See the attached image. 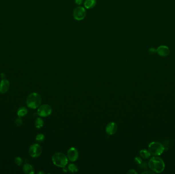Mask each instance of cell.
<instances>
[{
    "label": "cell",
    "instance_id": "cell-10",
    "mask_svg": "<svg viewBox=\"0 0 175 174\" xmlns=\"http://www.w3.org/2000/svg\"><path fill=\"white\" fill-rule=\"evenodd\" d=\"M170 48L166 46H160L156 49V53L161 57H166L169 55Z\"/></svg>",
    "mask_w": 175,
    "mask_h": 174
},
{
    "label": "cell",
    "instance_id": "cell-13",
    "mask_svg": "<svg viewBox=\"0 0 175 174\" xmlns=\"http://www.w3.org/2000/svg\"><path fill=\"white\" fill-rule=\"evenodd\" d=\"M96 4V0H85L84 6L87 9H91L94 7Z\"/></svg>",
    "mask_w": 175,
    "mask_h": 174
},
{
    "label": "cell",
    "instance_id": "cell-19",
    "mask_svg": "<svg viewBox=\"0 0 175 174\" xmlns=\"http://www.w3.org/2000/svg\"><path fill=\"white\" fill-rule=\"evenodd\" d=\"M15 162L16 165L18 166H19V165H22V163H23V160L21 157H15Z\"/></svg>",
    "mask_w": 175,
    "mask_h": 174
},
{
    "label": "cell",
    "instance_id": "cell-28",
    "mask_svg": "<svg viewBox=\"0 0 175 174\" xmlns=\"http://www.w3.org/2000/svg\"><path fill=\"white\" fill-rule=\"evenodd\" d=\"M38 174H44V173H43V172H39V173H38Z\"/></svg>",
    "mask_w": 175,
    "mask_h": 174
},
{
    "label": "cell",
    "instance_id": "cell-7",
    "mask_svg": "<svg viewBox=\"0 0 175 174\" xmlns=\"http://www.w3.org/2000/svg\"><path fill=\"white\" fill-rule=\"evenodd\" d=\"M42 153L41 147L37 143L32 145L29 149V154L32 158H37L41 155Z\"/></svg>",
    "mask_w": 175,
    "mask_h": 174
},
{
    "label": "cell",
    "instance_id": "cell-16",
    "mask_svg": "<svg viewBox=\"0 0 175 174\" xmlns=\"http://www.w3.org/2000/svg\"><path fill=\"white\" fill-rule=\"evenodd\" d=\"M35 126L37 128H41L44 126V120L41 118H37L35 121Z\"/></svg>",
    "mask_w": 175,
    "mask_h": 174
},
{
    "label": "cell",
    "instance_id": "cell-9",
    "mask_svg": "<svg viewBox=\"0 0 175 174\" xmlns=\"http://www.w3.org/2000/svg\"><path fill=\"white\" fill-rule=\"evenodd\" d=\"M117 129L118 127L116 123L115 122H110L107 124L106 128V131L108 135H113L116 133Z\"/></svg>",
    "mask_w": 175,
    "mask_h": 174
},
{
    "label": "cell",
    "instance_id": "cell-2",
    "mask_svg": "<svg viewBox=\"0 0 175 174\" xmlns=\"http://www.w3.org/2000/svg\"><path fill=\"white\" fill-rule=\"evenodd\" d=\"M41 96L37 92L31 93L27 97L26 104L30 108L36 109L41 105Z\"/></svg>",
    "mask_w": 175,
    "mask_h": 174
},
{
    "label": "cell",
    "instance_id": "cell-11",
    "mask_svg": "<svg viewBox=\"0 0 175 174\" xmlns=\"http://www.w3.org/2000/svg\"><path fill=\"white\" fill-rule=\"evenodd\" d=\"M10 87V83L7 79H2L0 82V93L5 94L8 92Z\"/></svg>",
    "mask_w": 175,
    "mask_h": 174
},
{
    "label": "cell",
    "instance_id": "cell-25",
    "mask_svg": "<svg viewBox=\"0 0 175 174\" xmlns=\"http://www.w3.org/2000/svg\"><path fill=\"white\" fill-rule=\"evenodd\" d=\"M149 52L151 54H152L155 53L156 52V50H155L154 48H150V50H149Z\"/></svg>",
    "mask_w": 175,
    "mask_h": 174
},
{
    "label": "cell",
    "instance_id": "cell-17",
    "mask_svg": "<svg viewBox=\"0 0 175 174\" xmlns=\"http://www.w3.org/2000/svg\"><path fill=\"white\" fill-rule=\"evenodd\" d=\"M68 171L72 173H75L78 171V168L74 164H70L68 167Z\"/></svg>",
    "mask_w": 175,
    "mask_h": 174
},
{
    "label": "cell",
    "instance_id": "cell-23",
    "mask_svg": "<svg viewBox=\"0 0 175 174\" xmlns=\"http://www.w3.org/2000/svg\"><path fill=\"white\" fill-rule=\"evenodd\" d=\"M127 174H137V172H136L135 169H129V171L127 172Z\"/></svg>",
    "mask_w": 175,
    "mask_h": 174
},
{
    "label": "cell",
    "instance_id": "cell-15",
    "mask_svg": "<svg viewBox=\"0 0 175 174\" xmlns=\"http://www.w3.org/2000/svg\"><path fill=\"white\" fill-rule=\"evenodd\" d=\"M28 113V110L27 108L25 107H22L18 109L17 112V116L19 118H21L23 116H24L27 114Z\"/></svg>",
    "mask_w": 175,
    "mask_h": 174
},
{
    "label": "cell",
    "instance_id": "cell-20",
    "mask_svg": "<svg viewBox=\"0 0 175 174\" xmlns=\"http://www.w3.org/2000/svg\"><path fill=\"white\" fill-rule=\"evenodd\" d=\"M142 162H143V161H142V159L141 157H136L134 159V162L135 163L136 165H139Z\"/></svg>",
    "mask_w": 175,
    "mask_h": 174
},
{
    "label": "cell",
    "instance_id": "cell-18",
    "mask_svg": "<svg viewBox=\"0 0 175 174\" xmlns=\"http://www.w3.org/2000/svg\"><path fill=\"white\" fill-rule=\"evenodd\" d=\"M45 135H44L43 134H41V133H39V134L37 135L35 138V140H37V142L39 143H41L43 141H44L45 140Z\"/></svg>",
    "mask_w": 175,
    "mask_h": 174
},
{
    "label": "cell",
    "instance_id": "cell-5",
    "mask_svg": "<svg viewBox=\"0 0 175 174\" xmlns=\"http://www.w3.org/2000/svg\"><path fill=\"white\" fill-rule=\"evenodd\" d=\"M52 109L51 107L47 104H44L39 106L37 111V114L41 117L49 116L52 114Z\"/></svg>",
    "mask_w": 175,
    "mask_h": 174
},
{
    "label": "cell",
    "instance_id": "cell-21",
    "mask_svg": "<svg viewBox=\"0 0 175 174\" xmlns=\"http://www.w3.org/2000/svg\"><path fill=\"white\" fill-rule=\"evenodd\" d=\"M139 167L142 169H147L148 167V164H147L146 162H142L140 165H139Z\"/></svg>",
    "mask_w": 175,
    "mask_h": 174
},
{
    "label": "cell",
    "instance_id": "cell-24",
    "mask_svg": "<svg viewBox=\"0 0 175 174\" xmlns=\"http://www.w3.org/2000/svg\"><path fill=\"white\" fill-rule=\"evenodd\" d=\"M83 0H75V2L78 5H80L83 3Z\"/></svg>",
    "mask_w": 175,
    "mask_h": 174
},
{
    "label": "cell",
    "instance_id": "cell-4",
    "mask_svg": "<svg viewBox=\"0 0 175 174\" xmlns=\"http://www.w3.org/2000/svg\"><path fill=\"white\" fill-rule=\"evenodd\" d=\"M165 148L163 145L157 141H153L148 145V151L151 155L158 156L161 155L164 151Z\"/></svg>",
    "mask_w": 175,
    "mask_h": 174
},
{
    "label": "cell",
    "instance_id": "cell-8",
    "mask_svg": "<svg viewBox=\"0 0 175 174\" xmlns=\"http://www.w3.org/2000/svg\"><path fill=\"white\" fill-rule=\"evenodd\" d=\"M67 157L68 159L71 162H74L76 161L79 157L78 150L75 147L70 148L67 151Z\"/></svg>",
    "mask_w": 175,
    "mask_h": 174
},
{
    "label": "cell",
    "instance_id": "cell-1",
    "mask_svg": "<svg viewBox=\"0 0 175 174\" xmlns=\"http://www.w3.org/2000/svg\"><path fill=\"white\" fill-rule=\"evenodd\" d=\"M149 168L154 173H161L165 169V163L163 160L158 156L152 157L148 162Z\"/></svg>",
    "mask_w": 175,
    "mask_h": 174
},
{
    "label": "cell",
    "instance_id": "cell-14",
    "mask_svg": "<svg viewBox=\"0 0 175 174\" xmlns=\"http://www.w3.org/2000/svg\"><path fill=\"white\" fill-rule=\"evenodd\" d=\"M139 154H140V156L144 159H148L151 157V153L148 150H146V149L141 150L139 152Z\"/></svg>",
    "mask_w": 175,
    "mask_h": 174
},
{
    "label": "cell",
    "instance_id": "cell-26",
    "mask_svg": "<svg viewBox=\"0 0 175 174\" xmlns=\"http://www.w3.org/2000/svg\"><path fill=\"white\" fill-rule=\"evenodd\" d=\"M155 173L153 172L152 171H145V172H143L142 174H154Z\"/></svg>",
    "mask_w": 175,
    "mask_h": 174
},
{
    "label": "cell",
    "instance_id": "cell-22",
    "mask_svg": "<svg viewBox=\"0 0 175 174\" xmlns=\"http://www.w3.org/2000/svg\"><path fill=\"white\" fill-rule=\"evenodd\" d=\"M22 123H23V121H22V119H21L20 118H18L15 121V124L18 127L21 126L22 125Z\"/></svg>",
    "mask_w": 175,
    "mask_h": 174
},
{
    "label": "cell",
    "instance_id": "cell-6",
    "mask_svg": "<svg viewBox=\"0 0 175 174\" xmlns=\"http://www.w3.org/2000/svg\"><path fill=\"white\" fill-rule=\"evenodd\" d=\"M87 12L85 8L81 6L76 8L73 11V17L77 21H81L85 18Z\"/></svg>",
    "mask_w": 175,
    "mask_h": 174
},
{
    "label": "cell",
    "instance_id": "cell-27",
    "mask_svg": "<svg viewBox=\"0 0 175 174\" xmlns=\"http://www.w3.org/2000/svg\"><path fill=\"white\" fill-rule=\"evenodd\" d=\"M1 77L2 78V79H5L6 78V75L4 73H2L1 74Z\"/></svg>",
    "mask_w": 175,
    "mask_h": 174
},
{
    "label": "cell",
    "instance_id": "cell-12",
    "mask_svg": "<svg viewBox=\"0 0 175 174\" xmlns=\"http://www.w3.org/2000/svg\"><path fill=\"white\" fill-rule=\"evenodd\" d=\"M23 170L25 174H33L35 172L34 167L32 165L28 163H26L23 165Z\"/></svg>",
    "mask_w": 175,
    "mask_h": 174
},
{
    "label": "cell",
    "instance_id": "cell-3",
    "mask_svg": "<svg viewBox=\"0 0 175 174\" xmlns=\"http://www.w3.org/2000/svg\"><path fill=\"white\" fill-rule=\"evenodd\" d=\"M54 165L59 167H65L68 163V158L63 153L57 152L54 154L52 157Z\"/></svg>",
    "mask_w": 175,
    "mask_h": 174
}]
</instances>
